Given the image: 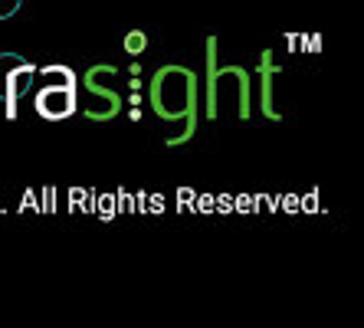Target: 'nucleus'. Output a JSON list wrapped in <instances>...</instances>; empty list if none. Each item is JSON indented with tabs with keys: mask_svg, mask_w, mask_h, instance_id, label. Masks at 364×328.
Returning a JSON list of instances; mask_svg holds the SVG:
<instances>
[{
	"mask_svg": "<svg viewBox=\"0 0 364 328\" xmlns=\"http://www.w3.org/2000/svg\"><path fill=\"white\" fill-rule=\"evenodd\" d=\"M194 89H197L194 73L178 69V66L161 69L151 85V102H154V109H158V115L181 118L184 112H191V105H194Z\"/></svg>",
	"mask_w": 364,
	"mask_h": 328,
	"instance_id": "f257e3e1",
	"label": "nucleus"
},
{
	"mask_svg": "<svg viewBox=\"0 0 364 328\" xmlns=\"http://www.w3.org/2000/svg\"><path fill=\"white\" fill-rule=\"evenodd\" d=\"M36 69L33 63H26L20 53H0V102H4V115L14 122L17 118V105L23 95H30Z\"/></svg>",
	"mask_w": 364,
	"mask_h": 328,
	"instance_id": "f03ea898",
	"label": "nucleus"
},
{
	"mask_svg": "<svg viewBox=\"0 0 364 328\" xmlns=\"http://www.w3.org/2000/svg\"><path fill=\"white\" fill-rule=\"evenodd\" d=\"M76 105H79L76 83H63V85L40 83V89H36V95H33V109L40 112V118H46V122H63V118L76 115Z\"/></svg>",
	"mask_w": 364,
	"mask_h": 328,
	"instance_id": "7ed1b4c3",
	"label": "nucleus"
},
{
	"mask_svg": "<svg viewBox=\"0 0 364 328\" xmlns=\"http://www.w3.org/2000/svg\"><path fill=\"white\" fill-rule=\"evenodd\" d=\"M40 79H43V83H53V85L76 83V76H73V69H66V66H46V69H40Z\"/></svg>",
	"mask_w": 364,
	"mask_h": 328,
	"instance_id": "20e7f679",
	"label": "nucleus"
},
{
	"mask_svg": "<svg viewBox=\"0 0 364 328\" xmlns=\"http://www.w3.org/2000/svg\"><path fill=\"white\" fill-rule=\"evenodd\" d=\"M144 43H148V40H144V33H138V30H135V33L125 36V50H128V53H141Z\"/></svg>",
	"mask_w": 364,
	"mask_h": 328,
	"instance_id": "39448f33",
	"label": "nucleus"
},
{
	"mask_svg": "<svg viewBox=\"0 0 364 328\" xmlns=\"http://www.w3.org/2000/svg\"><path fill=\"white\" fill-rule=\"evenodd\" d=\"M20 4H23V0H0V20L14 17V14L20 10Z\"/></svg>",
	"mask_w": 364,
	"mask_h": 328,
	"instance_id": "423d86ee",
	"label": "nucleus"
}]
</instances>
